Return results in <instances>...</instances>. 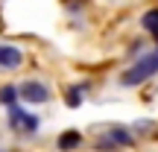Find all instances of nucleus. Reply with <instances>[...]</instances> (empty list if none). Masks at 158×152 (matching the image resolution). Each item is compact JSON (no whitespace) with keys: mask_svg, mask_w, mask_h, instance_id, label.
Wrapping results in <instances>:
<instances>
[{"mask_svg":"<svg viewBox=\"0 0 158 152\" xmlns=\"http://www.w3.org/2000/svg\"><path fill=\"white\" fill-rule=\"evenodd\" d=\"M79 143H82V135H79V132H70V129H68V132H62V135H59V141H56V146L68 152V149H76Z\"/></svg>","mask_w":158,"mask_h":152,"instance_id":"obj_6","label":"nucleus"},{"mask_svg":"<svg viewBox=\"0 0 158 152\" xmlns=\"http://www.w3.org/2000/svg\"><path fill=\"white\" fill-rule=\"evenodd\" d=\"M135 132H141V135H143V132H149V120H143V123H138V126H135Z\"/></svg>","mask_w":158,"mask_h":152,"instance_id":"obj_10","label":"nucleus"},{"mask_svg":"<svg viewBox=\"0 0 158 152\" xmlns=\"http://www.w3.org/2000/svg\"><path fill=\"white\" fill-rule=\"evenodd\" d=\"M132 143H135V135H132L129 129H123V126H111V129L106 132V135L97 141V149L100 152H111V149H129Z\"/></svg>","mask_w":158,"mask_h":152,"instance_id":"obj_2","label":"nucleus"},{"mask_svg":"<svg viewBox=\"0 0 158 152\" xmlns=\"http://www.w3.org/2000/svg\"><path fill=\"white\" fill-rule=\"evenodd\" d=\"M0 152H3V149H0Z\"/></svg>","mask_w":158,"mask_h":152,"instance_id":"obj_12","label":"nucleus"},{"mask_svg":"<svg viewBox=\"0 0 158 152\" xmlns=\"http://www.w3.org/2000/svg\"><path fill=\"white\" fill-rule=\"evenodd\" d=\"M23 64V50L15 44H0V70H15Z\"/></svg>","mask_w":158,"mask_h":152,"instance_id":"obj_5","label":"nucleus"},{"mask_svg":"<svg viewBox=\"0 0 158 152\" xmlns=\"http://www.w3.org/2000/svg\"><path fill=\"white\" fill-rule=\"evenodd\" d=\"M155 73H158V56H155V53H143V56L120 76V85H123V88H135V85L152 79Z\"/></svg>","mask_w":158,"mask_h":152,"instance_id":"obj_1","label":"nucleus"},{"mask_svg":"<svg viewBox=\"0 0 158 152\" xmlns=\"http://www.w3.org/2000/svg\"><path fill=\"white\" fill-rule=\"evenodd\" d=\"M82 91H85V85H73V88H68V94H64V102H68L70 108H76L79 102H82Z\"/></svg>","mask_w":158,"mask_h":152,"instance_id":"obj_9","label":"nucleus"},{"mask_svg":"<svg viewBox=\"0 0 158 152\" xmlns=\"http://www.w3.org/2000/svg\"><path fill=\"white\" fill-rule=\"evenodd\" d=\"M155 56H158V50H155Z\"/></svg>","mask_w":158,"mask_h":152,"instance_id":"obj_11","label":"nucleus"},{"mask_svg":"<svg viewBox=\"0 0 158 152\" xmlns=\"http://www.w3.org/2000/svg\"><path fill=\"white\" fill-rule=\"evenodd\" d=\"M18 102V88L15 85H3V88H0V105H15Z\"/></svg>","mask_w":158,"mask_h":152,"instance_id":"obj_8","label":"nucleus"},{"mask_svg":"<svg viewBox=\"0 0 158 152\" xmlns=\"http://www.w3.org/2000/svg\"><path fill=\"white\" fill-rule=\"evenodd\" d=\"M38 126H41V120L35 117V114H29V111H23L21 105H9V129L12 132H21V135H35L38 132Z\"/></svg>","mask_w":158,"mask_h":152,"instance_id":"obj_3","label":"nucleus"},{"mask_svg":"<svg viewBox=\"0 0 158 152\" xmlns=\"http://www.w3.org/2000/svg\"><path fill=\"white\" fill-rule=\"evenodd\" d=\"M141 27H143V29H147V32L158 41V9L143 12V15H141Z\"/></svg>","mask_w":158,"mask_h":152,"instance_id":"obj_7","label":"nucleus"},{"mask_svg":"<svg viewBox=\"0 0 158 152\" xmlns=\"http://www.w3.org/2000/svg\"><path fill=\"white\" fill-rule=\"evenodd\" d=\"M18 100L23 102H32V105H41V102L50 100V88L38 79H27V82L18 85Z\"/></svg>","mask_w":158,"mask_h":152,"instance_id":"obj_4","label":"nucleus"}]
</instances>
